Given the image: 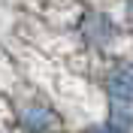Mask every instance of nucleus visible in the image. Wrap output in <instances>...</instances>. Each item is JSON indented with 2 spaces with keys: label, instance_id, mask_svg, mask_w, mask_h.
Here are the masks:
<instances>
[{
  "label": "nucleus",
  "instance_id": "f257e3e1",
  "mask_svg": "<svg viewBox=\"0 0 133 133\" xmlns=\"http://www.w3.org/2000/svg\"><path fill=\"white\" fill-rule=\"evenodd\" d=\"M6 103V124L15 133H61L64 118L55 100L36 88L33 82L21 79L12 91L3 97Z\"/></svg>",
  "mask_w": 133,
  "mask_h": 133
},
{
  "label": "nucleus",
  "instance_id": "f03ea898",
  "mask_svg": "<svg viewBox=\"0 0 133 133\" xmlns=\"http://www.w3.org/2000/svg\"><path fill=\"white\" fill-rule=\"evenodd\" d=\"M73 33L79 36L82 45H88L91 51H100L106 55L118 45L121 39V24L115 21V15L109 9H100V6H85L79 9V15L73 21Z\"/></svg>",
  "mask_w": 133,
  "mask_h": 133
},
{
  "label": "nucleus",
  "instance_id": "7ed1b4c3",
  "mask_svg": "<svg viewBox=\"0 0 133 133\" xmlns=\"http://www.w3.org/2000/svg\"><path fill=\"white\" fill-rule=\"evenodd\" d=\"M97 85L106 94V100L133 106V61L130 58H109L97 76Z\"/></svg>",
  "mask_w": 133,
  "mask_h": 133
},
{
  "label": "nucleus",
  "instance_id": "20e7f679",
  "mask_svg": "<svg viewBox=\"0 0 133 133\" xmlns=\"http://www.w3.org/2000/svg\"><path fill=\"white\" fill-rule=\"evenodd\" d=\"M109 127H115L118 133H133V106L130 103H115L106 100V115H103Z\"/></svg>",
  "mask_w": 133,
  "mask_h": 133
},
{
  "label": "nucleus",
  "instance_id": "39448f33",
  "mask_svg": "<svg viewBox=\"0 0 133 133\" xmlns=\"http://www.w3.org/2000/svg\"><path fill=\"white\" fill-rule=\"evenodd\" d=\"M82 133H118V130H115V127H109L106 121H97V124H85Z\"/></svg>",
  "mask_w": 133,
  "mask_h": 133
}]
</instances>
